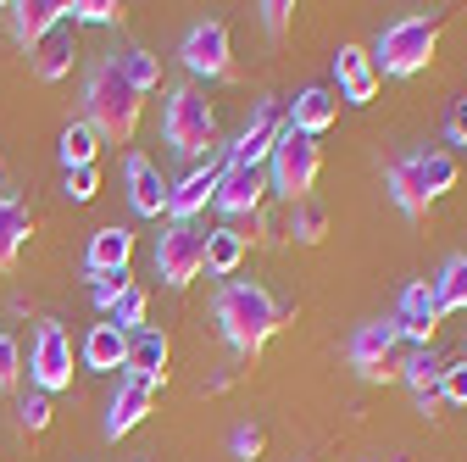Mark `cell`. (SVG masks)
Returning a JSON list of instances; mask_svg holds the SVG:
<instances>
[{"instance_id":"obj_41","label":"cell","mask_w":467,"mask_h":462,"mask_svg":"<svg viewBox=\"0 0 467 462\" xmlns=\"http://www.w3.org/2000/svg\"><path fill=\"white\" fill-rule=\"evenodd\" d=\"M445 134H451V145H467V95L456 100V111H451V123H445Z\"/></svg>"},{"instance_id":"obj_5","label":"cell","mask_w":467,"mask_h":462,"mask_svg":"<svg viewBox=\"0 0 467 462\" xmlns=\"http://www.w3.org/2000/svg\"><path fill=\"white\" fill-rule=\"evenodd\" d=\"M167 145L179 151V156H206L217 145V111L190 84L167 95Z\"/></svg>"},{"instance_id":"obj_34","label":"cell","mask_w":467,"mask_h":462,"mask_svg":"<svg viewBox=\"0 0 467 462\" xmlns=\"http://www.w3.org/2000/svg\"><path fill=\"white\" fill-rule=\"evenodd\" d=\"M67 12H73V23H123V6H117V0H78Z\"/></svg>"},{"instance_id":"obj_16","label":"cell","mask_w":467,"mask_h":462,"mask_svg":"<svg viewBox=\"0 0 467 462\" xmlns=\"http://www.w3.org/2000/svg\"><path fill=\"white\" fill-rule=\"evenodd\" d=\"M67 23V6H62V0H17V6H12V34H17V45H39L50 28H62Z\"/></svg>"},{"instance_id":"obj_7","label":"cell","mask_w":467,"mask_h":462,"mask_svg":"<svg viewBox=\"0 0 467 462\" xmlns=\"http://www.w3.org/2000/svg\"><path fill=\"white\" fill-rule=\"evenodd\" d=\"M28 373H34V384H39L45 395L73 384V340H67V329H62V323H39V334H34V357H28Z\"/></svg>"},{"instance_id":"obj_24","label":"cell","mask_w":467,"mask_h":462,"mask_svg":"<svg viewBox=\"0 0 467 462\" xmlns=\"http://www.w3.org/2000/svg\"><path fill=\"white\" fill-rule=\"evenodd\" d=\"M245 235L240 228H206V268L217 273V278H228V273H240V262H245Z\"/></svg>"},{"instance_id":"obj_18","label":"cell","mask_w":467,"mask_h":462,"mask_svg":"<svg viewBox=\"0 0 467 462\" xmlns=\"http://www.w3.org/2000/svg\"><path fill=\"white\" fill-rule=\"evenodd\" d=\"M167 357H172V345H167L161 329H134L129 334V373L167 384Z\"/></svg>"},{"instance_id":"obj_6","label":"cell","mask_w":467,"mask_h":462,"mask_svg":"<svg viewBox=\"0 0 467 462\" xmlns=\"http://www.w3.org/2000/svg\"><path fill=\"white\" fill-rule=\"evenodd\" d=\"M201 268H206V228L201 223L161 228V240H156V273H161V284L184 290L190 278H201Z\"/></svg>"},{"instance_id":"obj_17","label":"cell","mask_w":467,"mask_h":462,"mask_svg":"<svg viewBox=\"0 0 467 462\" xmlns=\"http://www.w3.org/2000/svg\"><path fill=\"white\" fill-rule=\"evenodd\" d=\"M217 179H223V167H195L190 179L179 184V190H167V212H172V223H195L201 217V206L217 195Z\"/></svg>"},{"instance_id":"obj_31","label":"cell","mask_w":467,"mask_h":462,"mask_svg":"<svg viewBox=\"0 0 467 462\" xmlns=\"http://www.w3.org/2000/svg\"><path fill=\"white\" fill-rule=\"evenodd\" d=\"M145 312H150V296L140 290V284H129L123 296L111 301V312H106V323H117L123 334H134V329H145Z\"/></svg>"},{"instance_id":"obj_19","label":"cell","mask_w":467,"mask_h":462,"mask_svg":"<svg viewBox=\"0 0 467 462\" xmlns=\"http://www.w3.org/2000/svg\"><path fill=\"white\" fill-rule=\"evenodd\" d=\"M129 257H134V235H129V228H95L84 268H89L95 278H100V273H129Z\"/></svg>"},{"instance_id":"obj_21","label":"cell","mask_w":467,"mask_h":462,"mask_svg":"<svg viewBox=\"0 0 467 462\" xmlns=\"http://www.w3.org/2000/svg\"><path fill=\"white\" fill-rule=\"evenodd\" d=\"M84 368H129V334L117 323H95L84 334Z\"/></svg>"},{"instance_id":"obj_39","label":"cell","mask_w":467,"mask_h":462,"mask_svg":"<svg viewBox=\"0 0 467 462\" xmlns=\"http://www.w3.org/2000/svg\"><path fill=\"white\" fill-rule=\"evenodd\" d=\"M262 446H267V440H262L256 424H240V429H234V457H245V462H251V457H262Z\"/></svg>"},{"instance_id":"obj_1","label":"cell","mask_w":467,"mask_h":462,"mask_svg":"<svg viewBox=\"0 0 467 462\" xmlns=\"http://www.w3.org/2000/svg\"><path fill=\"white\" fill-rule=\"evenodd\" d=\"M217 323H223V340L234 345V352L256 357L262 345L289 323V307H278L262 284L234 278V284H223V296H217Z\"/></svg>"},{"instance_id":"obj_30","label":"cell","mask_w":467,"mask_h":462,"mask_svg":"<svg viewBox=\"0 0 467 462\" xmlns=\"http://www.w3.org/2000/svg\"><path fill=\"white\" fill-rule=\"evenodd\" d=\"M111 62H117V73H123V79H129L140 95L161 84V62H156L150 50H123V56H111Z\"/></svg>"},{"instance_id":"obj_14","label":"cell","mask_w":467,"mask_h":462,"mask_svg":"<svg viewBox=\"0 0 467 462\" xmlns=\"http://www.w3.org/2000/svg\"><path fill=\"white\" fill-rule=\"evenodd\" d=\"M334 68H339V89H345L350 106H368V100L379 95V68H373V56H368L362 45H339Z\"/></svg>"},{"instance_id":"obj_33","label":"cell","mask_w":467,"mask_h":462,"mask_svg":"<svg viewBox=\"0 0 467 462\" xmlns=\"http://www.w3.org/2000/svg\"><path fill=\"white\" fill-rule=\"evenodd\" d=\"M17 424H23L28 435H39V429H50V395H45V390H34V395H23V407H17Z\"/></svg>"},{"instance_id":"obj_13","label":"cell","mask_w":467,"mask_h":462,"mask_svg":"<svg viewBox=\"0 0 467 462\" xmlns=\"http://www.w3.org/2000/svg\"><path fill=\"white\" fill-rule=\"evenodd\" d=\"M156 379H140V373H123V384H117V395H111V407H106V440H117V435H129L150 407H156Z\"/></svg>"},{"instance_id":"obj_37","label":"cell","mask_w":467,"mask_h":462,"mask_svg":"<svg viewBox=\"0 0 467 462\" xmlns=\"http://www.w3.org/2000/svg\"><path fill=\"white\" fill-rule=\"evenodd\" d=\"M17 368H23L17 340H12V334H0V390H12V384H17Z\"/></svg>"},{"instance_id":"obj_29","label":"cell","mask_w":467,"mask_h":462,"mask_svg":"<svg viewBox=\"0 0 467 462\" xmlns=\"http://www.w3.org/2000/svg\"><path fill=\"white\" fill-rule=\"evenodd\" d=\"M434 301L440 312H467V257H451L434 278Z\"/></svg>"},{"instance_id":"obj_3","label":"cell","mask_w":467,"mask_h":462,"mask_svg":"<svg viewBox=\"0 0 467 462\" xmlns=\"http://www.w3.org/2000/svg\"><path fill=\"white\" fill-rule=\"evenodd\" d=\"M434 50H440V17H400L379 34L373 68L389 79H412L434 62Z\"/></svg>"},{"instance_id":"obj_25","label":"cell","mask_w":467,"mask_h":462,"mask_svg":"<svg viewBox=\"0 0 467 462\" xmlns=\"http://www.w3.org/2000/svg\"><path fill=\"white\" fill-rule=\"evenodd\" d=\"M28 235H34L28 212H23L17 201H0V273H6V268L17 262V251L28 246Z\"/></svg>"},{"instance_id":"obj_28","label":"cell","mask_w":467,"mask_h":462,"mask_svg":"<svg viewBox=\"0 0 467 462\" xmlns=\"http://www.w3.org/2000/svg\"><path fill=\"white\" fill-rule=\"evenodd\" d=\"M289 240H301V246H317L323 235H328V212H323V201H289Z\"/></svg>"},{"instance_id":"obj_27","label":"cell","mask_w":467,"mask_h":462,"mask_svg":"<svg viewBox=\"0 0 467 462\" xmlns=\"http://www.w3.org/2000/svg\"><path fill=\"white\" fill-rule=\"evenodd\" d=\"M389 195H395V206L406 212V217H429V195H423V184H418V173H412V156L406 162H395V173H389Z\"/></svg>"},{"instance_id":"obj_2","label":"cell","mask_w":467,"mask_h":462,"mask_svg":"<svg viewBox=\"0 0 467 462\" xmlns=\"http://www.w3.org/2000/svg\"><path fill=\"white\" fill-rule=\"evenodd\" d=\"M140 106H145V95L117 73V62L106 56V62H95V73H89V84H84V111H89V129H95V140H117V145H129L134 140V129H140Z\"/></svg>"},{"instance_id":"obj_9","label":"cell","mask_w":467,"mask_h":462,"mask_svg":"<svg viewBox=\"0 0 467 462\" xmlns=\"http://www.w3.org/2000/svg\"><path fill=\"white\" fill-rule=\"evenodd\" d=\"M262 195H267V173L262 167H228L223 162V179H217V212H228L234 223H240V217H262Z\"/></svg>"},{"instance_id":"obj_10","label":"cell","mask_w":467,"mask_h":462,"mask_svg":"<svg viewBox=\"0 0 467 462\" xmlns=\"http://www.w3.org/2000/svg\"><path fill=\"white\" fill-rule=\"evenodd\" d=\"M184 68L201 79H234V56H228V28L223 23H195L184 34Z\"/></svg>"},{"instance_id":"obj_12","label":"cell","mask_w":467,"mask_h":462,"mask_svg":"<svg viewBox=\"0 0 467 462\" xmlns=\"http://www.w3.org/2000/svg\"><path fill=\"white\" fill-rule=\"evenodd\" d=\"M440 301H434V284H406V296H400V312L389 318L400 340H412V345H434V329H440Z\"/></svg>"},{"instance_id":"obj_20","label":"cell","mask_w":467,"mask_h":462,"mask_svg":"<svg viewBox=\"0 0 467 462\" xmlns=\"http://www.w3.org/2000/svg\"><path fill=\"white\" fill-rule=\"evenodd\" d=\"M406 384H412V395H418V407L423 413H434L440 407V373H445V362L434 357V345H418L412 357H406Z\"/></svg>"},{"instance_id":"obj_26","label":"cell","mask_w":467,"mask_h":462,"mask_svg":"<svg viewBox=\"0 0 467 462\" xmlns=\"http://www.w3.org/2000/svg\"><path fill=\"white\" fill-rule=\"evenodd\" d=\"M412 173H418L423 195L434 201V195H445V190L456 184V156H451V151H418V156H412Z\"/></svg>"},{"instance_id":"obj_11","label":"cell","mask_w":467,"mask_h":462,"mask_svg":"<svg viewBox=\"0 0 467 462\" xmlns=\"http://www.w3.org/2000/svg\"><path fill=\"white\" fill-rule=\"evenodd\" d=\"M395 345H400V334H395V323L384 318V323H362L357 334H350V368H357L362 379H389L395 368Z\"/></svg>"},{"instance_id":"obj_23","label":"cell","mask_w":467,"mask_h":462,"mask_svg":"<svg viewBox=\"0 0 467 462\" xmlns=\"http://www.w3.org/2000/svg\"><path fill=\"white\" fill-rule=\"evenodd\" d=\"M34 73H39L45 84H56V79L73 73V28H67V23L50 28V34L34 45Z\"/></svg>"},{"instance_id":"obj_15","label":"cell","mask_w":467,"mask_h":462,"mask_svg":"<svg viewBox=\"0 0 467 462\" xmlns=\"http://www.w3.org/2000/svg\"><path fill=\"white\" fill-rule=\"evenodd\" d=\"M123 179H129V201H134L140 217H161L167 212V184H161V173H156L150 156H129Z\"/></svg>"},{"instance_id":"obj_22","label":"cell","mask_w":467,"mask_h":462,"mask_svg":"<svg viewBox=\"0 0 467 462\" xmlns=\"http://www.w3.org/2000/svg\"><path fill=\"white\" fill-rule=\"evenodd\" d=\"M334 111H339V106H334L328 89H301L296 100H289L284 118H289V129H296V134H312V140H317V134L334 123Z\"/></svg>"},{"instance_id":"obj_4","label":"cell","mask_w":467,"mask_h":462,"mask_svg":"<svg viewBox=\"0 0 467 462\" xmlns=\"http://www.w3.org/2000/svg\"><path fill=\"white\" fill-rule=\"evenodd\" d=\"M317 173H323V151L312 134H296V129H284V140L273 145L267 156V190H278L284 201H306L312 184H317Z\"/></svg>"},{"instance_id":"obj_8","label":"cell","mask_w":467,"mask_h":462,"mask_svg":"<svg viewBox=\"0 0 467 462\" xmlns=\"http://www.w3.org/2000/svg\"><path fill=\"white\" fill-rule=\"evenodd\" d=\"M284 129H289V118H284V100H262V106H256V118L245 123V134L234 140V151H228V167H262V162L273 156V145L284 140Z\"/></svg>"},{"instance_id":"obj_32","label":"cell","mask_w":467,"mask_h":462,"mask_svg":"<svg viewBox=\"0 0 467 462\" xmlns=\"http://www.w3.org/2000/svg\"><path fill=\"white\" fill-rule=\"evenodd\" d=\"M95 151H100L95 129H89V123H67V134H62V162H67V167H95Z\"/></svg>"},{"instance_id":"obj_40","label":"cell","mask_w":467,"mask_h":462,"mask_svg":"<svg viewBox=\"0 0 467 462\" xmlns=\"http://www.w3.org/2000/svg\"><path fill=\"white\" fill-rule=\"evenodd\" d=\"M289 12H296L289 0H267V6H262V23H267L273 34H284V28H289Z\"/></svg>"},{"instance_id":"obj_35","label":"cell","mask_w":467,"mask_h":462,"mask_svg":"<svg viewBox=\"0 0 467 462\" xmlns=\"http://www.w3.org/2000/svg\"><path fill=\"white\" fill-rule=\"evenodd\" d=\"M440 401H451V407H467V362H451L440 373Z\"/></svg>"},{"instance_id":"obj_36","label":"cell","mask_w":467,"mask_h":462,"mask_svg":"<svg viewBox=\"0 0 467 462\" xmlns=\"http://www.w3.org/2000/svg\"><path fill=\"white\" fill-rule=\"evenodd\" d=\"M129 284H134L129 273H100V278H95V307H100V312H111V301L123 296Z\"/></svg>"},{"instance_id":"obj_38","label":"cell","mask_w":467,"mask_h":462,"mask_svg":"<svg viewBox=\"0 0 467 462\" xmlns=\"http://www.w3.org/2000/svg\"><path fill=\"white\" fill-rule=\"evenodd\" d=\"M95 190H100V173L95 167H67V195L73 201H89Z\"/></svg>"}]
</instances>
